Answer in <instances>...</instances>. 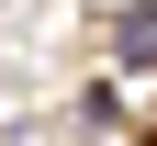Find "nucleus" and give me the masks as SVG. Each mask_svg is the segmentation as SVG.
<instances>
[{"label": "nucleus", "mask_w": 157, "mask_h": 146, "mask_svg": "<svg viewBox=\"0 0 157 146\" xmlns=\"http://www.w3.org/2000/svg\"><path fill=\"white\" fill-rule=\"evenodd\" d=\"M112 56L124 68H157V0H124L112 11Z\"/></svg>", "instance_id": "f257e3e1"}]
</instances>
